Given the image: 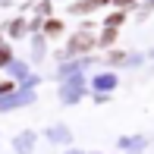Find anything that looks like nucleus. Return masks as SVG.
I'll use <instances>...</instances> for the list:
<instances>
[{
  "mask_svg": "<svg viewBox=\"0 0 154 154\" xmlns=\"http://www.w3.org/2000/svg\"><path fill=\"white\" fill-rule=\"evenodd\" d=\"M88 47H94V38L88 32H79L72 41H69V51H72V54H82V51H88Z\"/></svg>",
  "mask_w": 154,
  "mask_h": 154,
  "instance_id": "obj_1",
  "label": "nucleus"
},
{
  "mask_svg": "<svg viewBox=\"0 0 154 154\" xmlns=\"http://www.w3.org/2000/svg\"><path fill=\"white\" fill-rule=\"evenodd\" d=\"M60 32H63V25L57 22V19H47V22H44V35H51V38H57Z\"/></svg>",
  "mask_w": 154,
  "mask_h": 154,
  "instance_id": "obj_2",
  "label": "nucleus"
},
{
  "mask_svg": "<svg viewBox=\"0 0 154 154\" xmlns=\"http://www.w3.org/2000/svg\"><path fill=\"white\" fill-rule=\"evenodd\" d=\"M6 60H10V47H0V66H3Z\"/></svg>",
  "mask_w": 154,
  "mask_h": 154,
  "instance_id": "obj_3",
  "label": "nucleus"
},
{
  "mask_svg": "<svg viewBox=\"0 0 154 154\" xmlns=\"http://www.w3.org/2000/svg\"><path fill=\"white\" fill-rule=\"evenodd\" d=\"M113 3H116V6H120V10H129V6H132V3H135V0H113Z\"/></svg>",
  "mask_w": 154,
  "mask_h": 154,
  "instance_id": "obj_4",
  "label": "nucleus"
},
{
  "mask_svg": "<svg viewBox=\"0 0 154 154\" xmlns=\"http://www.w3.org/2000/svg\"><path fill=\"white\" fill-rule=\"evenodd\" d=\"M88 3H91V6H104L107 0H88Z\"/></svg>",
  "mask_w": 154,
  "mask_h": 154,
  "instance_id": "obj_5",
  "label": "nucleus"
}]
</instances>
